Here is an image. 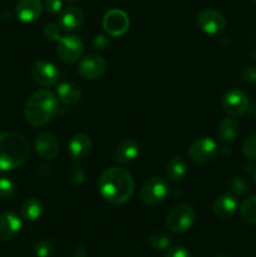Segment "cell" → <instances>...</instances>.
<instances>
[{"mask_svg":"<svg viewBox=\"0 0 256 257\" xmlns=\"http://www.w3.org/2000/svg\"><path fill=\"white\" fill-rule=\"evenodd\" d=\"M135 180L124 168L112 167L105 170L98 181L100 196L110 205H123L135 193Z\"/></svg>","mask_w":256,"mask_h":257,"instance_id":"obj_1","label":"cell"},{"mask_svg":"<svg viewBox=\"0 0 256 257\" xmlns=\"http://www.w3.org/2000/svg\"><path fill=\"white\" fill-rule=\"evenodd\" d=\"M29 143L18 132L0 133V171L8 172L19 168L29 157Z\"/></svg>","mask_w":256,"mask_h":257,"instance_id":"obj_2","label":"cell"},{"mask_svg":"<svg viewBox=\"0 0 256 257\" xmlns=\"http://www.w3.org/2000/svg\"><path fill=\"white\" fill-rule=\"evenodd\" d=\"M25 118L34 127L47 124L58 112L57 97L48 89L33 93L25 103Z\"/></svg>","mask_w":256,"mask_h":257,"instance_id":"obj_3","label":"cell"},{"mask_svg":"<svg viewBox=\"0 0 256 257\" xmlns=\"http://www.w3.org/2000/svg\"><path fill=\"white\" fill-rule=\"evenodd\" d=\"M195 210L192 206L181 203L171 208L166 218V225L168 230L175 233H185L192 227L195 222Z\"/></svg>","mask_w":256,"mask_h":257,"instance_id":"obj_4","label":"cell"},{"mask_svg":"<svg viewBox=\"0 0 256 257\" xmlns=\"http://www.w3.org/2000/svg\"><path fill=\"white\" fill-rule=\"evenodd\" d=\"M168 195H170V183L166 181V178L160 176H155L146 181L140 191L141 200L150 206L163 202Z\"/></svg>","mask_w":256,"mask_h":257,"instance_id":"obj_5","label":"cell"},{"mask_svg":"<svg viewBox=\"0 0 256 257\" xmlns=\"http://www.w3.org/2000/svg\"><path fill=\"white\" fill-rule=\"evenodd\" d=\"M218 152V146L215 140L211 137L196 138L192 142V145L188 148V158L191 162L196 165H203L210 161H212L216 157Z\"/></svg>","mask_w":256,"mask_h":257,"instance_id":"obj_6","label":"cell"},{"mask_svg":"<svg viewBox=\"0 0 256 257\" xmlns=\"http://www.w3.org/2000/svg\"><path fill=\"white\" fill-rule=\"evenodd\" d=\"M83 50H84V45L78 35H65L58 40V58L65 64H74L78 60L82 59Z\"/></svg>","mask_w":256,"mask_h":257,"instance_id":"obj_7","label":"cell"},{"mask_svg":"<svg viewBox=\"0 0 256 257\" xmlns=\"http://www.w3.org/2000/svg\"><path fill=\"white\" fill-rule=\"evenodd\" d=\"M103 28L110 37H120L130 28V18L123 10L110 9L103 17Z\"/></svg>","mask_w":256,"mask_h":257,"instance_id":"obj_8","label":"cell"},{"mask_svg":"<svg viewBox=\"0 0 256 257\" xmlns=\"http://www.w3.org/2000/svg\"><path fill=\"white\" fill-rule=\"evenodd\" d=\"M221 105L226 114L231 117H237L243 114L248 107V98L242 90L230 89L223 94Z\"/></svg>","mask_w":256,"mask_h":257,"instance_id":"obj_9","label":"cell"},{"mask_svg":"<svg viewBox=\"0 0 256 257\" xmlns=\"http://www.w3.org/2000/svg\"><path fill=\"white\" fill-rule=\"evenodd\" d=\"M197 25L206 34L217 35L226 29V19L217 10L205 9L198 14Z\"/></svg>","mask_w":256,"mask_h":257,"instance_id":"obj_10","label":"cell"},{"mask_svg":"<svg viewBox=\"0 0 256 257\" xmlns=\"http://www.w3.org/2000/svg\"><path fill=\"white\" fill-rule=\"evenodd\" d=\"M107 69L105 60L98 54H88L79 60L78 72L84 79L97 80L103 77Z\"/></svg>","mask_w":256,"mask_h":257,"instance_id":"obj_11","label":"cell"},{"mask_svg":"<svg viewBox=\"0 0 256 257\" xmlns=\"http://www.w3.org/2000/svg\"><path fill=\"white\" fill-rule=\"evenodd\" d=\"M32 77L43 87H52L59 79V70L53 63L38 60L32 67Z\"/></svg>","mask_w":256,"mask_h":257,"instance_id":"obj_12","label":"cell"},{"mask_svg":"<svg viewBox=\"0 0 256 257\" xmlns=\"http://www.w3.org/2000/svg\"><path fill=\"white\" fill-rule=\"evenodd\" d=\"M34 148L40 158L50 161L57 157L58 152H59V143H58L55 136H53L52 133L44 132L37 136L34 141Z\"/></svg>","mask_w":256,"mask_h":257,"instance_id":"obj_13","label":"cell"},{"mask_svg":"<svg viewBox=\"0 0 256 257\" xmlns=\"http://www.w3.org/2000/svg\"><path fill=\"white\" fill-rule=\"evenodd\" d=\"M84 23V13L80 8L67 7L59 14V27L65 32H74L78 30Z\"/></svg>","mask_w":256,"mask_h":257,"instance_id":"obj_14","label":"cell"},{"mask_svg":"<svg viewBox=\"0 0 256 257\" xmlns=\"http://www.w3.org/2000/svg\"><path fill=\"white\" fill-rule=\"evenodd\" d=\"M43 4L40 0H19L15 5V14L23 23H33L42 15Z\"/></svg>","mask_w":256,"mask_h":257,"instance_id":"obj_15","label":"cell"},{"mask_svg":"<svg viewBox=\"0 0 256 257\" xmlns=\"http://www.w3.org/2000/svg\"><path fill=\"white\" fill-rule=\"evenodd\" d=\"M92 140H90L89 136L84 135V133H78V135L73 136L69 141V145H68L70 157L77 161L87 158L92 152Z\"/></svg>","mask_w":256,"mask_h":257,"instance_id":"obj_16","label":"cell"},{"mask_svg":"<svg viewBox=\"0 0 256 257\" xmlns=\"http://www.w3.org/2000/svg\"><path fill=\"white\" fill-rule=\"evenodd\" d=\"M22 228V220L14 212L0 213V241H9Z\"/></svg>","mask_w":256,"mask_h":257,"instance_id":"obj_17","label":"cell"},{"mask_svg":"<svg viewBox=\"0 0 256 257\" xmlns=\"http://www.w3.org/2000/svg\"><path fill=\"white\" fill-rule=\"evenodd\" d=\"M213 213L221 220H228L237 211V200L232 195H221L212 206Z\"/></svg>","mask_w":256,"mask_h":257,"instance_id":"obj_18","label":"cell"},{"mask_svg":"<svg viewBox=\"0 0 256 257\" xmlns=\"http://www.w3.org/2000/svg\"><path fill=\"white\" fill-rule=\"evenodd\" d=\"M140 155V145L135 140H123L119 145L117 146V150L114 153L115 162L119 165H125L137 158Z\"/></svg>","mask_w":256,"mask_h":257,"instance_id":"obj_19","label":"cell"},{"mask_svg":"<svg viewBox=\"0 0 256 257\" xmlns=\"http://www.w3.org/2000/svg\"><path fill=\"white\" fill-rule=\"evenodd\" d=\"M57 95L64 104H77L82 97L79 87L72 82L60 83L57 87Z\"/></svg>","mask_w":256,"mask_h":257,"instance_id":"obj_20","label":"cell"},{"mask_svg":"<svg viewBox=\"0 0 256 257\" xmlns=\"http://www.w3.org/2000/svg\"><path fill=\"white\" fill-rule=\"evenodd\" d=\"M166 172H167L168 178L173 182H181L186 177L187 173V166L180 156H173L166 165Z\"/></svg>","mask_w":256,"mask_h":257,"instance_id":"obj_21","label":"cell"},{"mask_svg":"<svg viewBox=\"0 0 256 257\" xmlns=\"http://www.w3.org/2000/svg\"><path fill=\"white\" fill-rule=\"evenodd\" d=\"M238 135V123L233 118H223L217 124V137L222 142H231Z\"/></svg>","mask_w":256,"mask_h":257,"instance_id":"obj_22","label":"cell"},{"mask_svg":"<svg viewBox=\"0 0 256 257\" xmlns=\"http://www.w3.org/2000/svg\"><path fill=\"white\" fill-rule=\"evenodd\" d=\"M43 203L38 198H28L22 206V216L28 222H34L42 216Z\"/></svg>","mask_w":256,"mask_h":257,"instance_id":"obj_23","label":"cell"},{"mask_svg":"<svg viewBox=\"0 0 256 257\" xmlns=\"http://www.w3.org/2000/svg\"><path fill=\"white\" fill-rule=\"evenodd\" d=\"M241 216L248 223L256 225V195L245 198L240 207Z\"/></svg>","mask_w":256,"mask_h":257,"instance_id":"obj_24","label":"cell"},{"mask_svg":"<svg viewBox=\"0 0 256 257\" xmlns=\"http://www.w3.org/2000/svg\"><path fill=\"white\" fill-rule=\"evenodd\" d=\"M148 243L155 250L162 251L170 247L171 243H172V238H171V236L168 233L162 232V231H156V232H153L148 237Z\"/></svg>","mask_w":256,"mask_h":257,"instance_id":"obj_25","label":"cell"},{"mask_svg":"<svg viewBox=\"0 0 256 257\" xmlns=\"http://www.w3.org/2000/svg\"><path fill=\"white\" fill-rule=\"evenodd\" d=\"M228 188L231 192L236 196H245L250 190V185H248L247 180L242 176H235L228 182Z\"/></svg>","mask_w":256,"mask_h":257,"instance_id":"obj_26","label":"cell"},{"mask_svg":"<svg viewBox=\"0 0 256 257\" xmlns=\"http://www.w3.org/2000/svg\"><path fill=\"white\" fill-rule=\"evenodd\" d=\"M15 192V185L10 178L5 176H0V198L8 200L12 197Z\"/></svg>","mask_w":256,"mask_h":257,"instance_id":"obj_27","label":"cell"},{"mask_svg":"<svg viewBox=\"0 0 256 257\" xmlns=\"http://www.w3.org/2000/svg\"><path fill=\"white\" fill-rule=\"evenodd\" d=\"M34 252L38 257H49L54 252V246L48 240H39L34 245Z\"/></svg>","mask_w":256,"mask_h":257,"instance_id":"obj_28","label":"cell"},{"mask_svg":"<svg viewBox=\"0 0 256 257\" xmlns=\"http://www.w3.org/2000/svg\"><path fill=\"white\" fill-rule=\"evenodd\" d=\"M242 155L248 160H256V135L250 136L243 141Z\"/></svg>","mask_w":256,"mask_h":257,"instance_id":"obj_29","label":"cell"},{"mask_svg":"<svg viewBox=\"0 0 256 257\" xmlns=\"http://www.w3.org/2000/svg\"><path fill=\"white\" fill-rule=\"evenodd\" d=\"M60 29L62 28L54 23H49V24L44 25L43 28V37L49 42H58L60 39Z\"/></svg>","mask_w":256,"mask_h":257,"instance_id":"obj_30","label":"cell"},{"mask_svg":"<svg viewBox=\"0 0 256 257\" xmlns=\"http://www.w3.org/2000/svg\"><path fill=\"white\" fill-rule=\"evenodd\" d=\"M69 176H70V181H72L74 185H80V183L84 181L85 173H84V170H83L82 166L75 165V166H73L72 170H70Z\"/></svg>","mask_w":256,"mask_h":257,"instance_id":"obj_31","label":"cell"},{"mask_svg":"<svg viewBox=\"0 0 256 257\" xmlns=\"http://www.w3.org/2000/svg\"><path fill=\"white\" fill-rule=\"evenodd\" d=\"M240 77L243 82L253 83L256 82V67L255 65H247L242 68L240 72Z\"/></svg>","mask_w":256,"mask_h":257,"instance_id":"obj_32","label":"cell"},{"mask_svg":"<svg viewBox=\"0 0 256 257\" xmlns=\"http://www.w3.org/2000/svg\"><path fill=\"white\" fill-rule=\"evenodd\" d=\"M165 257H192L191 252L187 248L182 247V246H173V247L168 248L166 252Z\"/></svg>","mask_w":256,"mask_h":257,"instance_id":"obj_33","label":"cell"},{"mask_svg":"<svg viewBox=\"0 0 256 257\" xmlns=\"http://www.w3.org/2000/svg\"><path fill=\"white\" fill-rule=\"evenodd\" d=\"M109 45V39H108L107 35L104 34H98L95 35L94 39H93V47L98 50H104L105 48H108Z\"/></svg>","mask_w":256,"mask_h":257,"instance_id":"obj_34","label":"cell"},{"mask_svg":"<svg viewBox=\"0 0 256 257\" xmlns=\"http://www.w3.org/2000/svg\"><path fill=\"white\" fill-rule=\"evenodd\" d=\"M44 8L50 14H55L62 9V0H45Z\"/></svg>","mask_w":256,"mask_h":257,"instance_id":"obj_35","label":"cell"},{"mask_svg":"<svg viewBox=\"0 0 256 257\" xmlns=\"http://www.w3.org/2000/svg\"><path fill=\"white\" fill-rule=\"evenodd\" d=\"M216 257H231V256H228V255H226V253H221V255H217Z\"/></svg>","mask_w":256,"mask_h":257,"instance_id":"obj_36","label":"cell"},{"mask_svg":"<svg viewBox=\"0 0 256 257\" xmlns=\"http://www.w3.org/2000/svg\"><path fill=\"white\" fill-rule=\"evenodd\" d=\"M67 2H70V3H77V2H79V0H67Z\"/></svg>","mask_w":256,"mask_h":257,"instance_id":"obj_37","label":"cell"},{"mask_svg":"<svg viewBox=\"0 0 256 257\" xmlns=\"http://www.w3.org/2000/svg\"><path fill=\"white\" fill-rule=\"evenodd\" d=\"M253 180H255V183H256V171H255V175H253Z\"/></svg>","mask_w":256,"mask_h":257,"instance_id":"obj_38","label":"cell"},{"mask_svg":"<svg viewBox=\"0 0 256 257\" xmlns=\"http://www.w3.org/2000/svg\"><path fill=\"white\" fill-rule=\"evenodd\" d=\"M252 2H253V3H256V0H252Z\"/></svg>","mask_w":256,"mask_h":257,"instance_id":"obj_39","label":"cell"}]
</instances>
